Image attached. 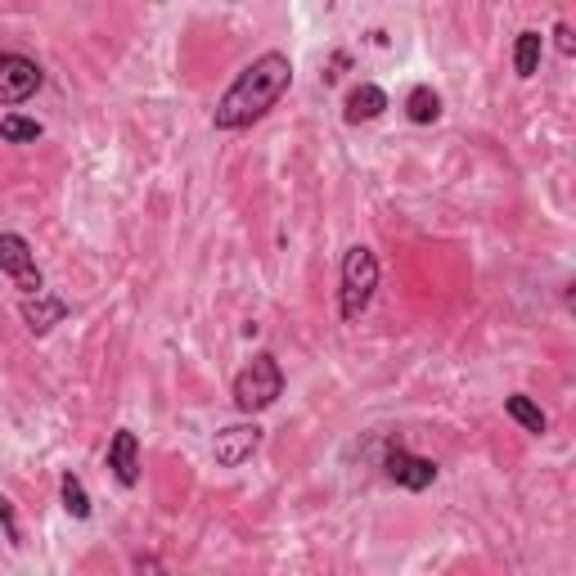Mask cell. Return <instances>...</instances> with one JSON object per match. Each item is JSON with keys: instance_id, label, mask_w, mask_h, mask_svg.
<instances>
[{"instance_id": "6da1fadb", "label": "cell", "mask_w": 576, "mask_h": 576, "mask_svg": "<svg viewBox=\"0 0 576 576\" xmlns=\"http://www.w3.org/2000/svg\"><path fill=\"white\" fill-rule=\"evenodd\" d=\"M288 81H293V63H288V54L270 50V54H261V59H252L248 68L230 81V90L216 99L212 126L216 131H243V126H252L261 113H270V108L279 104V95L288 90Z\"/></svg>"}, {"instance_id": "7a4b0ae2", "label": "cell", "mask_w": 576, "mask_h": 576, "mask_svg": "<svg viewBox=\"0 0 576 576\" xmlns=\"http://www.w3.org/2000/svg\"><path fill=\"white\" fill-rule=\"evenodd\" d=\"M279 396H284V369H279V360L270 356V351H261V356H252L248 369L234 378V405H239L243 414H257V410H270Z\"/></svg>"}, {"instance_id": "3957f363", "label": "cell", "mask_w": 576, "mask_h": 576, "mask_svg": "<svg viewBox=\"0 0 576 576\" xmlns=\"http://www.w3.org/2000/svg\"><path fill=\"white\" fill-rule=\"evenodd\" d=\"M374 288H378V257L365 243H356L342 257V320H360V311L374 302Z\"/></svg>"}, {"instance_id": "277c9868", "label": "cell", "mask_w": 576, "mask_h": 576, "mask_svg": "<svg viewBox=\"0 0 576 576\" xmlns=\"http://www.w3.org/2000/svg\"><path fill=\"white\" fill-rule=\"evenodd\" d=\"M0 270L14 279V288H23L27 297H41L45 293V279L36 270V257H32V243L23 234H0Z\"/></svg>"}, {"instance_id": "5b68a950", "label": "cell", "mask_w": 576, "mask_h": 576, "mask_svg": "<svg viewBox=\"0 0 576 576\" xmlns=\"http://www.w3.org/2000/svg\"><path fill=\"white\" fill-rule=\"evenodd\" d=\"M41 81H45L41 63H32L27 54H14V50L0 54V104H23V99H32L36 90H41Z\"/></svg>"}, {"instance_id": "8992f818", "label": "cell", "mask_w": 576, "mask_h": 576, "mask_svg": "<svg viewBox=\"0 0 576 576\" xmlns=\"http://www.w3.org/2000/svg\"><path fill=\"white\" fill-rule=\"evenodd\" d=\"M383 468H387V477H392V482L405 486V491H423V486L437 482V464H432V459H423V455H410L405 446L387 450Z\"/></svg>"}, {"instance_id": "52a82bcc", "label": "cell", "mask_w": 576, "mask_h": 576, "mask_svg": "<svg viewBox=\"0 0 576 576\" xmlns=\"http://www.w3.org/2000/svg\"><path fill=\"white\" fill-rule=\"evenodd\" d=\"M261 446V428L257 423H234V428H221L212 441V455L221 468H239L243 459H252V450Z\"/></svg>"}, {"instance_id": "ba28073f", "label": "cell", "mask_w": 576, "mask_h": 576, "mask_svg": "<svg viewBox=\"0 0 576 576\" xmlns=\"http://www.w3.org/2000/svg\"><path fill=\"white\" fill-rule=\"evenodd\" d=\"M108 468L122 486H135L140 482V441H135L131 428H117L113 441H108Z\"/></svg>"}, {"instance_id": "9c48e42d", "label": "cell", "mask_w": 576, "mask_h": 576, "mask_svg": "<svg viewBox=\"0 0 576 576\" xmlns=\"http://www.w3.org/2000/svg\"><path fill=\"white\" fill-rule=\"evenodd\" d=\"M383 108H387L383 90H378L374 81H360V86H351L347 104H342V117H347L351 126H360V122H374V117H383Z\"/></svg>"}, {"instance_id": "30bf717a", "label": "cell", "mask_w": 576, "mask_h": 576, "mask_svg": "<svg viewBox=\"0 0 576 576\" xmlns=\"http://www.w3.org/2000/svg\"><path fill=\"white\" fill-rule=\"evenodd\" d=\"M63 315H68V306H63L59 297H45L41 293L36 302H32V297L23 302V320H27V329H32V333H50Z\"/></svg>"}, {"instance_id": "8fae6325", "label": "cell", "mask_w": 576, "mask_h": 576, "mask_svg": "<svg viewBox=\"0 0 576 576\" xmlns=\"http://www.w3.org/2000/svg\"><path fill=\"white\" fill-rule=\"evenodd\" d=\"M504 414H509V419H518L522 428L527 432H545L549 428V419H545V410H540L536 401H531V396H522V392H513V396H504Z\"/></svg>"}, {"instance_id": "7c38bea8", "label": "cell", "mask_w": 576, "mask_h": 576, "mask_svg": "<svg viewBox=\"0 0 576 576\" xmlns=\"http://www.w3.org/2000/svg\"><path fill=\"white\" fill-rule=\"evenodd\" d=\"M540 50H545V36H540V32H518V45H513V72H518V77H536Z\"/></svg>"}, {"instance_id": "4fadbf2b", "label": "cell", "mask_w": 576, "mask_h": 576, "mask_svg": "<svg viewBox=\"0 0 576 576\" xmlns=\"http://www.w3.org/2000/svg\"><path fill=\"white\" fill-rule=\"evenodd\" d=\"M405 117H410V122H419V126L437 122V117H441V95L432 86H414L410 99H405Z\"/></svg>"}, {"instance_id": "5bb4252c", "label": "cell", "mask_w": 576, "mask_h": 576, "mask_svg": "<svg viewBox=\"0 0 576 576\" xmlns=\"http://www.w3.org/2000/svg\"><path fill=\"white\" fill-rule=\"evenodd\" d=\"M0 140L32 144V140H41V122H36V117H23V113H5L0 117Z\"/></svg>"}, {"instance_id": "9a60e30c", "label": "cell", "mask_w": 576, "mask_h": 576, "mask_svg": "<svg viewBox=\"0 0 576 576\" xmlns=\"http://www.w3.org/2000/svg\"><path fill=\"white\" fill-rule=\"evenodd\" d=\"M59 495H63V509H68L72 518H90V495H86V486H81V477L63 473Z\"/></svg>"}, {"instance_id": "2e32d148", "label": "cell", "mask_w": 576, "mask_h": 576, "mask_svg": "<svg viewBox=\"0 0 576 576\" xmlns=\"http://www.w3.org/2000/svg\"><path fill=\"white\" fill-rule=\"evenodd\" d=\"M0 522H5L9 540H14V545H23V531H18V518H14V504H9V500H5V495H0Z\"/></svg>"}, {"instance_id": "e0dca14e", "label": "cell", "mask_w": 576, "mask_h": 576, "mask_svg": "<svg viewBox=\"0 0 576 576\" xmlns=\"http://www.w3.org/2000/svg\"><path fill=\"white\" fill-rule=\"evenodd\" d=\"M554 36H558V50H563V54H576V41H572V27H567V23H558V27H554Z\"/></svg>"}, {"instance_id": "ac0fdd59", "label": "cell", "mask_w": 576, "mask_h": 576, "mask_svg": "<svg viewBox=\"0 0 576 576\" xmlns=\"http://www.w3.org/2000/svg\"><path fill=\"white\" fill-rule=\"evenodd\" d=\"M135 567H140V576H162V572H158V563H144V558H140Z\"/></svg>"}]
</instances>
